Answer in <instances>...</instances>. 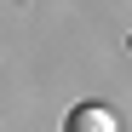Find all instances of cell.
Wrapping results in <instances>:
<instances>
[{"mask_svg": "<svg viewBox=\"0 0 132 132\" xmlns=\"http://www.w3.org/2000/svg\"><path fill=\"white\" fill-rule=\"evenodd\" d=\"M69 132H115V115H109L103 103H80L69 115Z\"/></svg>", "mask_w": 132, "mask_h": 132, "instance_id": "1", "label": "cell"}]
</instances>
